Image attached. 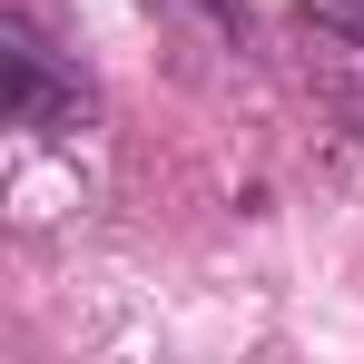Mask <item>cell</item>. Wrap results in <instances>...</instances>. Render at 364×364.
Segmentation results:
<instances>
[{
	"mask_svg": "<svg viewBox=\"0 0 364 364\" xmlns=\"http://www.w3.org/2000/svg\"><path fill=\"white\" fill-rule=\"evenodd\" d=\"M0 40H10V50H0V60H10V128H30V138L79 128V109H89V99H79V79L50 60V40L30 30V10H10V20H0Z\"/></svg>",
	"mask_w": 364,
	"mask_h": 364,
	"instance_id": "obj_1",
	"label": "cell"
},
{
	"mask_svg": "<svg viewBox=\"0 0 364 364\" xmlns=\"http://www.w3.org/2000/svg\"><path fill=\"white\" fill-rule=\"evenodd\" d=\"M296 30H305L315 79L364 109V0H296Z\"/></svg>",
	"mask_w": 364,
	"mask_h": 364,
	"instance_id": "obj_2",
	"label": "cell"
}]
</instances>
